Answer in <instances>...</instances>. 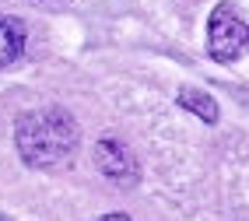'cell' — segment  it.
Wrapping results in <instances>:
<instances>
[{"mask_svg":"<svg viewBox=\"0 0 249 221\" xmlns=\"http://www.w3.org/2000/svg\"><path fill=\"white\" fill-rule=\"evenodd\" d=\"M98 221H130L126 214H106V218H98Z\"/></svg>","mask_w":249,"mask_h":221,"instance_id":"8992f818","label":"cell"},{"mask_svg":"<svg viewBox=\"0 0 249 221\" xmlns=\"http://www.w3.org/2000/svg\"><path fill=\"white\" fill-rule=\"evenodd\" d=\"M95 165L102 168V176L116 179V183H134L137 179V158L123 141L116 137H102L95 144Z\"/></svg>","mask_w":249,"mask_h":221,"instance_id":"3957f363","label":"cell"},{"mask_svg":"<svg viewBox=\"0 0 249 221\" xmlns=\"http://www.w3.org/2000/svg\"><path fill=\"white\" fill-rule=\"evenodd\" d=\"M246 49H249V18L231 0H221L207 21V53L218 63H231Z\"/></svg>","mask_w":249,"mask_h":221,"instance_id":"7a4b0ae2","label":"cell"},{"mask_svg":"<svg viewBox=\"0 0 249 221\" xmlns=\"http://www.w3.org/2000/svg\"><path fill=\"white\" fill-rule=\"evenodd\" d=\"M25 53V25L18 18L0 14V67H11Z\"/></svg>","mask_w":249,"mask_h":221,"instance_id":"277c9868","label":"cell"},{"mask_svg":"<svg viewBox=\"0 0 249 221\" xmlns=\"http://www.w3.org/2000/svg\"><path fill=\"white\" fill-rule=\"evenodd\" d=\"M176 102H179V109H186V112H193L196 120H204V123H218V102H214L207 92H200V88H179V95H176Z\"/></svg>","mask_w":249,"mask_h":221,"instance_id":"5b68a950","label":"cell"},{"mask_svg":"<svg viewBox=\"0 0 249 221\" xmlns=\"http://www.w3.org/2000/svg\"><path fill=\"white\" fill-rule=\"evenodd\" d=\"M14 141L28 168H56L77 147V123L67 109H32L14 127Z\"/></svg>","mask_w":249,"mask_h":221,"instance_id":"6da1fadb","label":"cell"}]
</instances>
